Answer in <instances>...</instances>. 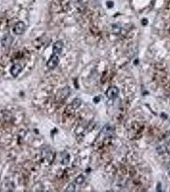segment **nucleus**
<instances>
[{
  "label": "nucleus",
  "instance_id": "nucleus-1",
  "mask_svg": "<svg viewBox=\"0 0 170 192\" xmlns=\"http://www.w3.org/2000/svg\"><path fill=\"white\" fill-rule=\"evenodd\" d=\"M26 29V26L25 23L23 21H19L15 25L13 31L14 33L17 35H21L25 33Z\"/></svg>",
  "mask_w": 170,
  "mask_h": 192
},
{
  "label": "nucleus",
  "instance_id": "nucleus-2",
  "mask_svg": "<svg viewBox=\"0 0 170 192\" xmlns=\"http://www.w3.org/2000/svg\"><path fill=\"white\" fill-rule=\"evenodd\" d=\"M60 59L58 55L53 54L52 56L50 57L48 62L47 63V66L49 69H54L59 64Z\"/></svg>",
  "mask_w": 170,
  "mask_h": 192
},
{
  "label": "nucleus",
  "instance_id": "nucleus-3",
  "mask_svg": "<svg viewBox=\"0 0 170 192\" xmlns=\"http://www.w3.org/2000/svg\"><path fill=\"white\" fill-rule=\"evenodd\" d=\"M14 41L12 36L10 34H6V35L3 36V37L2 38L1 41V46L4 48H9L10 46L12 45Z\"/></svg>",
  "mask_w": 170,
  "mask_h": 192
},
{
  "label": "nucleus",
  "instance_id": "nucleus-4",
  "mask_svg": "<svg viewBox=\"0 0 170 192\" xmlns=\"http://www.w3.org/2000/svg\"><path fill=\"white\" fill-rule=\"evenodd\" d=\"M63 48V43L62 41H58L53 44L52 51L53 54H60L62 53Z\"/></svg>",
  "mask_w": 170,
  "mask_h": 192
},
{
  "label": "nucleus",
  "instance_id": "nucleus-5",
  "mask_svg": "<svg viewBox=\"0 0 170 192\" xmlns=\"http://www.w3.org/2000/svg\"><path fill=\"white\" fill-rule=\"evenodd\" d=\"M23 70V67L21 66V65L19 64H14L12 65V67H11V69H10V74H11L12 76L13 77H17V76L19 74V73L21 72Z\"/></svg>",
  "mask_w": 170,
  "mask_h": 192
},
{
  "label": "nucleus",
  "instance_id": "nucleus-6",
  "mask_svg": "<svg viewBox=\"0 0 170 192\" xmlns=\"http://www.w3.org/2000/svg\"><path fill=\"white\" fill-rule=\"evenodd\" d=\"M119 90L116 86H112L108 89L107 91V96L109 99H115L118 96Z\"/></svg>",
  "mask_w": 170,
  "mask_h": 192
},
{
  "label": "nucleus",
  "instance_id": "nucleus-7",
  "mask_svg": "<svg viewBox=\"0 0 170 192\" xmlns=\"http://www.w3.org/2000/svg\"><path fill=\"white\" fill-rule=\"evenodd\" d=\"M81 104V99H79L78 98L75 99L72 101V106L73 108L76 109L80 106V105Z\"/></svg>",
  "mask_w": 170,
  "mask_h": 192
},
{
  "label": "nucleus",
  "instance_id": "nucleus-8",
  "mask_svg": "<svg viewBox=\"0 0 170 192\" xmlns=\"http://www.w3.org/2000/svg\"><path fill=\"white\" fill-rule=\"evenodd\" d=\"M75 188H76L75 185H74V184L71 183L67 186V188H66V191H68V192L74 191H75Z\"/></svg>",
  "mask_w": 170,
  "mask_h": 192
},
{
  "label": "nucleus",
  "instance_id": "nucleus-9",
  "mask_svg": "<svg viewBox=\"0 0 170 192\" xmlns=\"http://www.w3.org/2000/svg\"><path fill=\"white\" fill-rule=\"evenodd\" d=\"M84 181V177L83 175H79L78 177L76 178V183L78 185H81V184L83 183Z\"/></svg>",
  "mask_w": 170,
  "mask_h": 192
},
{
  "label": "nucleus",
  "instance_id": "nucleus-10",
  "mask_svg": "<svg viewBox=\"0 0 170 192\" xmlns=\"http://www.w3.org/2000/svg\"><path fill=\"white\" fill-rule=\"evenodd\" d=\"M169 175H170V172H169Z\"/></svg>",
  "mask_w": 170,
  "mask_h": 192
}]
</instances>
